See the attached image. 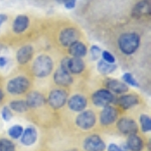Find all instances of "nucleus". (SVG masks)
Here are the masks:
<instances>
[{
    "label": "nucleus",
    "mask_w": 151,
    "mask_h": 151,
    "mask_svg": "<svg viewBox=\"0 0 151 151\" xmlns=\"http://www.w3.org/2000/svg\"><path fill=\"white\" fill-rule=\"evenodd\" d=\"M118 45L124 55H131L138 50L140 45V36L135 32H126L120 35Z\"/></svg>",
    "instance_id": "1"
},
{
    "label": "nucleus",
    "mask_w": 151,
    "mask_h": 151,
    "mask_svg": "<svg viewBox=\"0 0 151 151\" xmlns=\"http://www.w3.org/2000/svg\"><path fill=\"white\" fill-rule=\"evenodd\" d=\"M69 52L73 58H84L87 55V47L81 41H76L70 47H69Z\"/></svg>",
    "instance_id": "20"
},
{
    "label": "nucleus",
    "mask_w": 151,
    "mask_h": 151,
    "mask_svg": "<svg viewBox=\"0 0 151 151\" xmlns=\"http://www.w3.org/2000/svg\"><path fill=\"white\" fill-rule=\"evenodd\" d=\"M68 93L65 90L55 89L50 92L47 97V103L53 109H60L67 104Z\"/></svg>",
    "instance_id": "6"
},
{
    "label": "nucleus",
    "mask_w": 151,
    "mask_h": 151,
    "mask_svg": "<svg viewBox=\"0 0 151 151\" xmlns=\"http://www.w3.org/2000/svg\"><path fill=\"white\" fill-rule=\"evenodd\" d=\"M106 87L107 90L111 92L113 94H119L123 95L126 92H128V86L124 82L118 81L116 79H109L106 82Z\"/></svg>",
    "instance_id": "12"
},
{
    "label": "nucleus",
    "mask_w": 151,
    "mask_h": 151,
    "mask_svg": "<svg viewBox=\"0 0 151 151\" xmlns=\"http://www.w3.org/2000/svg\"><path fill=\"white\" fill-rule=\"evenodd\" d=\"M3 99H4V93H3V91L0 89V103H1Z\"/></svg>",
    "instance_id": "37"
},
{
    "label": "nucleus",
    "mask_w": 151,
    "mask_h": 151,
    "mask_svg": "<svg viewBox=\"0 0 151 151\" xmlns=\"http://www.w3.org/2000/svg\"><path fill=\"white\" fill-rule=\"evenodd\" d=\"M29 25V18L26 15H18L14 19L12 29L15 33H21L28 27Z\"/></svg>",
    "instance_id": "21"
},
{
    "label": "nucleus",
    "mask_w": 151,
    "mask_h": 151,
    "mask_svg": "<svg viewBox=\"0 0 151 151\" xmlns=\"http://www.w3.org/2000/svg\"><path fill=\"white\" fill-rule=\"evenodd\" d=\"M139 121H140V126H141V130L144 133L150 132L151 130V120L150 117L147 116L146 114H142L139 117Z\"/></svg>",
    "instance_id": "25"
},
{
    "label": "nucleus",
    "mask_w": 151,
    "mask_h": 151,
    "mask_svg": "<svg viewBox=\"0 0 151 151\" xmlns=\"http://www.w3.org/2000/svg\"><path fill=\"white\" fill-rule=\"evenodd\" d=\"M32 55H33V47L31 45H23L16 52V60H17L18 64L25 65L32 58Z\"/></svg>",
    "instance_id": "16"
},
{
    "label": "nucleus",
    "mask_w": 151,
    "mask_h": 151,
    "mask_svg": "<svg viewBox=\"0 0 151 151\" xmlns=\"http://www.w3.org/2000/svg\"><path fill=\"white\" fill-rule=\"evenodd\" d=\"M69 62H70V58H65L62 60V63H60V70H63L64 72L69 73Z\"/></svg>",
    "instance_id": "32"
},
{
    "label": "nucleus",
    "mask_w": 151,
    "mask_h": 151,
    "mask_svg": "<svg viewBox=\"0 0 151 151\" xmlns=\"http://www.w3.org/2000/svg\"><path fill=\"white\" fill-rule=\"evenodd\" d=\"M0 151H15V145L11 140L2 138L0 139Z\"/></svg>",
    "instance_id": "27"
},
{
    "label": "nucleus",
    "mask_w": 151,
    "mask_h": 151,
    "mask_svg": "<svg viewBox=\"0 0 151 151\" xmlns=\"http://www.w3.org/2000/svg\"><path fill=\"white\" fill-rule=\"evenodd\" d=\"M22 133H23V127L21 125H17V124L11 126L8 130V134L12 139H18V138H20Z\"/></svg>",
    "instance_id": "26"
},
{
    "label": "nucleus",
    "mask_w": 151,
    "mask_h": 151,
    "mask_svg": "<svg viewBox=\"0 0 151 151\" xmlns=\"http://www.w3.org/2000/svg\"><path fill=\"white\" fill-rule=\"evenodd\" d=\"M53 69V63L50 57L40 55L35 60L32 64V73L37 78L47 77Z\"/></svg>",
    "instance_id": "2"
},
{
    "label": "nucleus",
    "mask_w": 151,
    "mask_h": 151,
    "mask_svg": "<svg viewBox=\"0 0 151 151\" xmlns=\"http://www.w3.org/2000/svg\"><path fill=\"white\" fill-rule=\"evenodd\" d=\"M126 144H127L128 149L131 151H142L143 147H144V142H143L142 138L139 137L137 134L129 135Z\"/></svg>",
    "instance_id": "19"
},
{
    "label": "nucleus",
    "mask_w": 151,
    "mask_h": 151,
    "mask_svg": "<svg viewBox=\"0 0 151 151\" xmlns=\"http://www.w3.org/2000/svg\"><path fill=\"white\" fill-rule=\"evenodd\" d=\"M30 87V82L27 78L18 76L7 83V92L13 96H19L27 92V90Z\"/></svg>",
    "instance_id": "3"
},
{
    "label": "nucleus",
    "mask_w": 151,
    "mask_h": 151,
    "mask_svg": "<svg viewBox=\"0 0 151 151\" xmlns=\"http://www.w3.org/2000/svg\"><path fill=\"white\" fill-rule=\"evenodd\" d=\"M76 3H77V0H67L65 2V7L68 9H73L75 8Z\"/></svg>",
    "instance_id": "33"
},
{
    "label": "nucleus",
    "mask_w": 151,
    "mask_h": 151,
    "mask_svg": "<svg viewBox=\"0 0 151 151\" xmlns=\"http://www.w3.org/2000/svg\"><path fill=\"white\" fill-rule=\"evenodd\" d=\"M57 1L58 2V3H65L67 0H57Z\"/></svg>",
    "instance_id": "38"
},
{
    "label": "nucleus",
    "mask_w": 151,
    "mask_h": 151,
    "mask_svg": "<svg viewBox=\"0 0 151 151\" xmlns=\"http://www.w3.org/2000/svg\"><path fill=\"white\" fill-rule=\"evenodd\" d=\"M68 106H69L70 110H72L73 112H80L84 111L86 109L87 105H88V101L86 99V97L84 95L81 94H76L73 95L67 101Z\"/></svg>",
    "instance_id": "10"
},
{
    "label": "nucleus",
    "mask_w": 151,
    "mask_h": 151,
    "mask_svg": "<svg viewBox=\"0 0 151 151\" xmlns=\"http://www.w3.org/2000/svg\"><path fill=\"white\" fill-rule=\"evenodd\" d=\"M122 79H123V82L125 83L127 86L135 87V88L139 87L138 82L136 81V79L133 77V75L131 74V73H125V74L122 76Z\"/></svg>",
    "instance_id": "28"
},
{
    "label": "nucleus",
    "mask_w": 151,
    "mask_h": 151,
    "mask_svg": "<svg viewBox=\"0 0 151 151\" xmlns=\"http://www.w3.org/2000/svg\"><path fill=\"white\" fill-rule=\"evenodd\" d=\"M85 70V63L80 58H72L69 62V73L70 74H81Z\"/></svg>",
    "instance_id": "22"
},
{
    "label": "nucleus",
    "mask_w": 151,
    "mask_h": 151,
    "mask_svg": "<svg viewBox=\"0 0 151 151\" xmlns=\"http://www.w3.org/2000/svg\"><path fill=\"white\" fill-rule=\"evenodd\" d=\"M80 37V35L78 32V30L76 28L69 27V28H65L60 31V42L63 47H69L73 43H75L76 41H78Z\"/></svg>",
    "instance_id": "9"
},
{
    "label": "nucleus",
    "mask_w": 151,
    "mask_h": 151,
    "mask_svg": "<svg viewBox=\"0 0 151 151\" xmlns=\"http://www.w3.org/2000/svg\"><path fill=\"white\" fill-rule=\"evenodd\" d=\"M97 69L101 74L103 75H109L114 73L117 69V65L115 64H108V63L104 62L103 60H100L97 64Z\"/></svg>",
    "instance_id": "24"
},
{
    "label": "nucleus",
    "mask_w": 151,
    "mask_h": 151,
    "mask_svg": "<svg viewBox=\"0 0 151 151\" xmlns=\"http://www.w3.org/2000/svg\"><path fill=\"white\" fill-rule=\"evenodd\" d=\"M108 151H123L121 149V147L119 145L115 144V143H111L110 145L108 146Z\"/></svg>",
    "instance_id": "34"
},
{
    "label": "nucleus",
    "mask_w": 151,
    "mask_h": 151,
    "mask_svg": "<svg viewBox=\"0 0 151 151\" xmlns=\"http://www.w3.org/2000/svg\"><path fill=\"white\" fill-rule=\"evenodd\" d=\"M90 53H91V58L93 60H99L100 55L102 53V50L98 45H92L91 50H90Z\"/></svg>",
    "instance_id": "30"
},
{
    "label": "nucleus",
    "mask_w": 151,
    "mask_h": 151,
    "mask_svg": "<svg viewBox=\"0 0 151 151\" xmlns=\"http://www.w3.org/2000/svg\"><path fill=\"white\" fill-rule=\"evenodd\" d=\"M117 118H118V112H117L116 108L110 106V105L104 107L101 114H100V122L104 126H109L115 123Z\"/></svg>",
    "instance_id": "11"
},
{
    "label": "nucleus",
    "mask_w": 151,
    "mask_h": 151,
    "mask_svg": "<svg viewBox=\"0 0 151 151\" xmlns=\"http://www.w3.org/2000/svg\"><path fill=\"white\" fill-rule=\"evenodd\" d=\"M83 148L85 151H105L106 144L98 134H92L84 140Z\"/></svg>",
    "instance_id": "7"
},
{
    "label": "nucleus",
    "mask_w": 151,
    "mask_h": 151,
    "mask_svg": "<svg viewBox=\"0 0 151 151\" xmlns=\"http://www.w3.org/2000/svg\"><path fill=\"white\" fill-rule=\"evenodd\" d=\"M101 55H102V58H103L102 60H103L104 62L108 63V64H115L116 63L115 57H114L110 52H108V50H104V52H102Z\"/></svg>",
    "instance_id": "29"
},
{
    "label": "nucleus",
    "mask_w": 151,
    "mask_h": 151,
    "mask_svg": "<svg viewBox=\"0 0 151 151\" xmlns=\"http://www.w3.org/2000/svg\"><path fill=\"white\" fill-rule=\"evenodd\" d=\"M67 151H78V149H70V150H67Z\"/></svg>",
    "instance_id": "39"
},
{
    "label": "nucleus",
    "mask_w": 151,
    "mask_h": 151,
    "mask_svg": "<svg viewBox=\"0 0 151 151\" xmlns=\"http://www.w3.org/2000/svg\"><path fill=\"white\" fill-rule=\"evenodd\" d=\"M8 107L11 111H14L16 113H25L28 110V106L24 100H13L10 102Z\"/></svg>",
    "instance_id": "23"
},
{
    "label": "nucleus",
    "mask_w": 151,
    "mask_h": 151,
    "mask_svg": "<svg viewBox=\"0 0 151 151\" xmlns=\"http://www.w3.org/2000/svg\"><path fill=\"white\" fill-rule=\"evenodd\" d=\"M115 96L107 89H101L92 95V102L97 107H107L115 102Z\"/></svg>",
    "instance_id": "5"
},
{
    "label": "nucleus",
    "mask_w": 151,
    "mask_h": 151,
    "mask_svg": "<svg viewBox=\"0 0 151 151\" xmlns=\"http://www.w3.org/2000/svg\"><path fill=\"white\" fill-rule=\"evenodd\" d=\"M117 128L124 135H132L137 134L138 125L132 118L123 117L117 121Z\"/></svg>",
    "instance_id": "8"
},
{
    "label": "nucleus",
    "mask_w": 151,
    "mask_h": 151,
    "mask_svg": "<svg viewBox=\"0 0 151 151\" xmlns=\"http://www.w3.org/2000/svg\"><path fill=\"white\" fill-rule=\"evenodd\" d=\"M26 104H27L28 108H40L45 103V99L43 95L40 93V92H30L27 96H26L25 100Z\"/></svg>",
    "instance_id": "14"
},
{
    "label": "nucleus",
    "mask_w": 151,
    "mask_h": 151,
    "mask_svg": "<svg viewBox=\"0 0 151 151\" xmlns=\"http://www.w3.org/2000/svg\"><path fill=\"white\" fill-rule=\"evenodd\" d=\"M117 104L123 109H130L132 107L139 104V98L134 94H127L122 95L117 99Z\"/></svg>",
    "instance_id": "13"
},
{
    "label": "nucleus",
    "mask_w": 151,
    "mask_h": 151,
    "mask_svg": "<svg viewBox=\"0 0 151 151\" xmlns=\"http://www.w3.org/2000/svg\"><path fill=\"white\" fill-rule=\"evenodd\" d=\"M151 11L150 3L148 0L139 1L132 9V16L134 18H140L143 15H149Z\"/></svg>",
    "instance_id": "17"
},
{
    "label": "nucleus",
    "mask_w": 151,
    "mask_h": 151,
    "mask_svg": "<svg viewBox=\"0 0 151 151\" xmlns=\"http://www.w3.org/2000/svg\"><path fill=\"white\" fill-rule=\"evenodd\" d=\"M53 81L58 86L60 87H69L73 83V78L70 73L64 72L63 70L58 69L53 75Z\"/></svg>",
    "instance_id": "15"
},
{
    "label": "nucleus",
    "mask_w": 151,
    "mask_h": 151,
    "mask_svg": "<svg viewBox=\"0 0 151 151\" xmlns=\"http://www.w3.org/2000/svg\"><path fill=\"white\" fill-rule=\"evenodd\" d=\"M1 116L5 121H9L12 118V112L8 106H4L1 111Z\"/></svg>",
    "instance_id": "31"
},
{
    "label": "nucleus",
    "mask_w": 151,
    "mask_h": 151,
    "mask_svg": "<svg viewBox=\"0 0 151 151\" xmlns=\"http://www.w3.org/2000/svg\"><path fill=\"white\" fill-rule=\"evenodd\" d=\"M21 143L25 146H31L35 143L36 139H37V131L35 127L29 126L23 130V133L21 135Z\"/></svg>",
    "instance_id": "18"
},
{
    "label": "nucleus",
    "mask_w": 151,
    "mask_h": 151,
    "mask_svg": "<svg viewBox=\"0 0 151 151\" xmlns=\"http://www.w3.org/2000/svg\"><path fill=\"white\" fill-rule=\"evenodd\" d=\"M0 50H1V45H0Z\"/></svg>",
    "instance_id": "40"
},
{
    "label": "nucleus",
    "mask_w": 151,
    "mask_h": 151,
    "mask_svg": "<svg viewBox=\"0 0 151 151\" xmlns=\"http://www.w3.org/2000/svg\"><path fill=\"white\" fill-rule=\"evenodd\" d=\"M6 20H7L6 14H0V26H1L4 22H5Z\"/></svg>",
    "instance_id": "36"
},
{
    "label": "nucleus",
    "mask_w": 151,
    "mask_h": 151,
    "mask_svg": "<svg viewBox=\"0 0 151 151\" xmlns=\"http://www.w3.org/2000/svg\"><path fill=\"white\" fill-rule=\"evenodd\" d=\"M7 58L5 57H0V68H4L7 65Z\"/></svg>",
    "instance_id": "35"
},
{
    "label": "nucleus",
    "mask_w": 151,
    "mask_h": 151,
    "mask_svg": "<svg viewBox=\"0 0 151 151\" xmlns=\"http://www.w3.org/2000/svg\"><path fill=\"white\" fill-rule=\"evenodd\" d=\"M97 121L96 115L92 110H84L76 118V124L83 130H90L95 126Z\"/></svg>",
    "instance_id": "4"
}]
</instances>
